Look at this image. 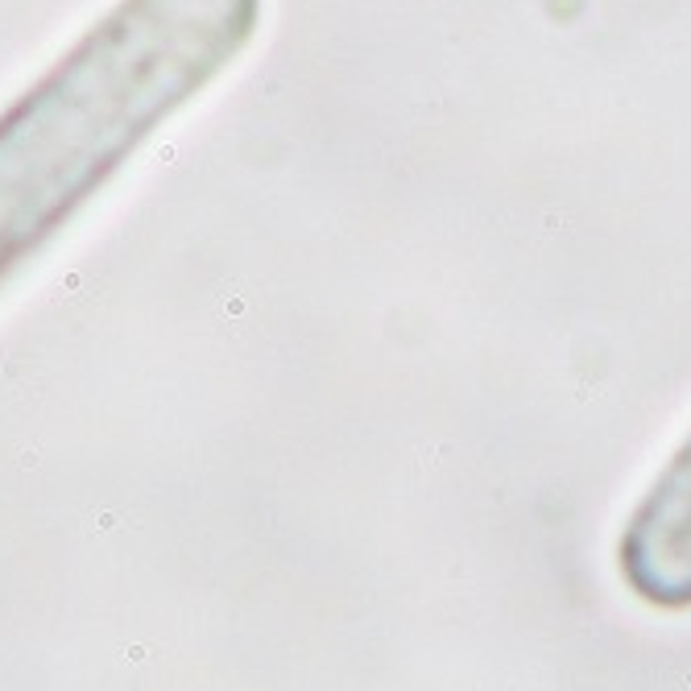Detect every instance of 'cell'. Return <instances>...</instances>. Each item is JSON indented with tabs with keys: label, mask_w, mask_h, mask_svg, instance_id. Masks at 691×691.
Masks as SVG:
<instances>
[{
	"label": "cell",
	"mask_w": 691,
	"mask_h": 691,
	"mask_svg": "<svg viewBox=\"0 0 691 691\" xmlns=\"http://www.w3.org/2000/svg\"><path fill=\"white\" fill-rule=\"evenodd\" d=\"M79 199L83 187L75 174L47 145L21 128L0 125V274Z\"/></svg>",
	"instance_id": "obj_1"
}]
</instances>
